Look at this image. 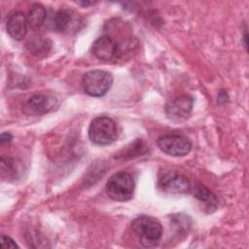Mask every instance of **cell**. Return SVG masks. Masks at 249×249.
<instances>
[{
  "mask_svg": "<svg viewBox=\"0 0 249 249\" xmlns=\"http://www.w3.org/2000/svg\"><path fill=\"white\" fill-rule=\"evenodd\" d=\"M194 99L190 95H179L168 101L165 105V113L168 118L175 121L186 120L192 112Z\"/></svg>",
  "mask_w": 249,
  "mask_h": 249,
  "instance_id": "cell-9",
  "label": "cell"
},
{
  "mask_svg": "<svg viewBox=\"0 0 249 249\" xmlns=\"http://www.w3.org/2000/svg\"><path fill=\"white\" fill-rule=\"evenodd\" d=\"M26 48L34 55H39L49 52L51 48V42L48 40V38L33 37L28 41Z\"/></svg>",
  "mask_w": 249,
  "mask_h": 249,
  "instance_id": "cell-14",
  "label": "cell"
},
{
  "mask_svg": "<svg viewBox=\"0 0 249 249\" xmlns=\"http://www.w3.org/2000/svg\"><path fill=\"white\" fill-rule=\"evenodd\" d=\"M27 17L21 12L11 14L7 19V32L15 40H21L27 33Z\"/></svg>",
  "mask_w": 249,
  "mask_h": 249,
  "instance_id": "cell-11",
  "label": "cell"
},
{
  "mask_svg": "<svg viewBox=\"0 0 249 249\" xmlns=\"http://www.w3.org/2000/svg\"><path fill=\"white\" fill-rule=\"evenodd\" d=\"M157 144L163 153L172 157H184L192 149V143L188 138L175 134L159 137Z\"/></svg>",
  "mask_w": 249,
  "mask_h": 249,
  "instance_id": "cell-6",
  "label": "cell"
},
{
  "mask_svg": "<svg viewBox=\"0 0 249 249\" xmlns=\"http://www.w3.org/2000/svg\"><path fill=\"white\" fill-rule=\"evenodd\" d=\"M46 19H47L46 9L40 4H33L27 16L28 24L34 28H37L43 25Z\"/></svg>",
  "mask_w": 249,
  "mask_h": 249,
  "instance_id": "cell-13",
  "label": "cell"
},
{
  "mask_svg": "<svg viewBox=\"0 0 249 249\" xmlns=\"http://www.w3.org/2000/svg\"><path fill=\"white\" fill-rule=\"evenodd\" d=\"M113 84L112 75L100 69H94L88 71L82 78V85L87 94L99 97L107 93Z\"/></svg>",
  "mask_w": 249,
  "mask_h": 249,
  "instance_id": "cell-4",
  "label": "cell"
},
{
  "mask_svg": "<svg viewBox=\"0 0 249 249\" xmlns=\"http://www.w3.org/2000/svg\"><path fill=\"white\" fill-rule=\"evenodd\" d=\"M1 247L2 248H18V244L12 239L10 236L2 235L1 239Z\"/></svg>",
  "mask_w": 249,
  "mask_h": 249,
  "instance_id": "cell-15",
  "label": "cell"
},
{
  "mask_svg": "<svg viewBox=\"0 0 249 249\" xmlns=\"http://www.w3.org/2000/svg\"><path fill=\"white\" fill-rule=\"evenodd\" d=\"M12 139H13V135L10 132H3L0 136V143L1 145H4L7 143H10Z\"/></svg>",
  "mask_w": 249,
  "mask_h": 249,
  "instance_id": "cell-16",
  "label": "cell"
},
{
  "mask_svg": "<svg viewBox=\"0 0 249 249\" xmlns=\"http://www.w3.org/2000/svg\"><path fill=\"white\" fill-rule=\"evenodd\" d=\"M158 185L161 191L169 195H184L191 191L189 180L173 170H163L160 173Z\"/></svg>",
  "mask_w": 249,
  "mask_h": 249,
  "instance_id": "cell-5",
  "label": "cell"
},
{
  "mask_svg": "<svg viewBox=\"0 0 249 249\" xmlns=\"http://www.w3.org/2000/svg\"><path fill=\"white\" fill-rule=\"evenodd\" d=\"M53 28L64 33H76L83 25L82 18L74 11L61 9L57 11L53 18Z\"/></svg>",
  "mask_w": 249,
  "mask_h": 249,
  "instance_id": "cell-7",
  "label": "cell"
},
{
  "mask_svg": "<svg viewBox=\"0 0 249 249\" xmlns=\"http://www.w3.org/2000/svg\"><path fill=\"white\" fill-rule=\"evenodd\" d=\"M194 196L209 207L216 208L217 206L218 199L215 195L199 183H196L194 187Z\"/></svg>",
  "mask_w": 249,
  "mask_h": 249,
  "instance_id": "cell-12",
  "label": "cell"
},
{
  "mask_svg": "<svg viewBox=\"0 0 249 249\" xmlns=\"http://www.w3.org/2000/svg\"><path fill=\"white\" fill-rule=\"evenodd\" d=\"M89 137L96 145H109L118 137L117 124L109 117L98 116L89 124Z\"/></svg>",
  "mask_w": 249,
  "mask_h": 249,
  "instance_id": "cell-3",
  "label": "cell"
},
{
  "mask_svg": "<svg viewBox=\"0 0 249 249\" xmlns=\"http://www.w3.org/2000/svg\"><path fill=\"white\" fill-rule=\"evenodd\" d=\"M91 51L96 58L103 61H109L117 55L118 46L111 37L101 36L93 42Z\"/></svg>",
  "mask_w": 249,
  "mask_h": 249,
  "instance_id": "cell-10",
  "label": "cell"
},
{
  "mask_svg": "<svg viewBox=\"0 0 249 249\" xmlns=\"http://www.w3.org/2000/svg\"><path fill=\"white\" fill-rule=\"evenodd\" d=\"M57 106V99L53 95L34 94L23 105V113L28 116H41Z\"/></svg>",
  "mask_w": 249,
  "mask_h": 249,
  "instance_id": "cell-8",
  "label": "cell"
},
{
  "mask_svg": "<svg viewBox=\"0 0 249 249\" xmlns=\"http://www.w3.org/2000/svg\"><path fill=\"white\" fill-rule=\"evenodd\" d=\"M131 228L144 247H155L162 236V226L160 222L152 216L142 215L135 218Z\"/></svg>",
  "mask_w": 249,
  "mask_h": 249,
  "instance_id": "cell-1",
  "label": "cell"
},
{
  "mask_svg": "<svg viewBox=\"0 0 249 249\" xmlns=\"http://www.w3.org/2000/svg\"><path fill=\"white\" fill-rule=\"evenodd\" d=\"M135 182L131 174L120 171L113 174L106 183V193L110 198L117 201H125L132 197Z\"/></svg>",
  "mask_w": 249,
  "mask_h": 249,
  "instance_id": "cell-2",
  "label": "cell"
}]
</instances>
